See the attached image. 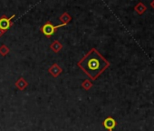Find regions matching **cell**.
I'll return each mask as SVG.
<instances>
[{
  "mask_svg": "<svg viewBox=\"0 0 154 131\" xmlns=\"http://www.w3.org/2000/svg\"><path fill=\"white\" fill-rule=\"evenodd\" d=\"M77 66L92 80H95L110 67V62L96 48H92Z\"/></svg>",
  "mask_w": 154,
  "mask_h": 131,
  "instance_id": "obj_1",
  "label": "cell"
},
{
  "mask_svg": "<svg viewBox=\"0 0 154 131\" xmlns=\"http://www.w3.org/2000/svg\"><path fill=\"white\" fill-rule=\"evenodd\" d=\"M64 26H66V25L65 24H61V25H58V26H54L50 21H47L45 25H43L41 27L40 30L47 38H50L56 32L57 29H59V28H61V27H63Z\"/></svg>",
  "mask_w": 154,
  "mask_h": 131,
  "instance_id": "obj_2",
  "label": "cell"
},
{
  "mask_svg": "<svg viewBox=\"0 0 154 131\" xmlns=\"http://www.w3.org/2000/svg\"><path fill=\"white\" fill-rule=\"evenodd\" d=\"M15 17H16V15H12L10 18H8L6 15H3L1 18H0V30H2L3 32L8 31L13 26L12 19Z\"/></svg>",
  "mask_w": 154,
  "mask_h": 131,
  "instance_id": "obj_3",
  "label": "cell"
},
{
  "mask_svg": "<svg viewBox=\"0 0 154 131\" xmlns=\"http://www.w3.org/2000/svg\"><path fill=\"white\" fill-rule=\"evenodd\" d=\"M103 125L104 128L107 129L108 131H113V129L117 126V121L113 117H108L103 121Z\"/></svg>",
  "mask_w": 154,
  "mask_h": 131,
  "instance_id": "obj_4",
  "label": "cell"
},
{
  "mask_svg": "<svg viewBox=\"0 0 154 131\" xmlns=\"http://www.w3.org/2000/svg\"><path fill=\"white\" fill-rule=\"evenodd\" d=\"M48 72L54 77V78H57L61 73H63V69L60 66L56 63L53 64L51 67L48 69Z\"/></svg>",
  "mask_w": 154,
  "mask_h": 131,
  "instance_id": "obj_5",
  "label": "cell"
},
{
  "mask_svg": "<svg viewBox=\"0 0 154 131\" xmlns=\"http://www.w3.org/2000/svg\"><path fill=\"white\" fill-rule=\"evenodd\" d=\"M15 86H16V88H17V89H19V90H24V89H26V88H27L28 82H27L24 78H18V80L16 82Z\"/></svg>",
  "mask_w": 154,
  "mask_h": 131,
  "instance_id": "obj_6",
  "label": "cell"
},
{
  "mask_svg": "<svg viewBox=\"0 0 154 131\" xmlns=\"http://www.w3.org/2000/svg\"><path fill=\"white\" fill-rule=\"evenodd\" d=\"M146 10H147L146 6H145L143 3H141V2H139V3L134 7V11H135L138 15H140V16L143 15V14L146 12Z\"/></svg>",
  "mask_w": 154,
  "mask_h": 131,
  "instance_id": "obj_7",
  "label": "cell"
},
{
  "mask_svg": "<svg viewBox=\"0 0 154 131\" xmlns=\"http://www.w3.org/2000/svg\"><path fill=\"white\" fill-rule=\"evenodd\" d=\"M50 48L54 52V53H58L59 51H61L63 49V44L61 42H59L58 40H54L51 46H50Z\"/></svg>",
  "mask_w": 154,
  "mask_h": 131,
  "instance_id": "obj_8",
  "label": "cell"
},
{
  "mask_svg": "<svg viewBox=\"0 0 154 131\" xmlns=\"http://www.w3.org/2000/svg\"><path fill=\"white\" fill-rule=\"evenodd\" d=\"M59 19H60V21L61 22H63V24H65V25H67L71 20H72V17L67 13V12H64L60 18H59Z\"/></svg>",
  "mask_w": 154,
  "mask_h": 131,
  "instance_id": "obj_9",
  "label": "cell"
},
{
  "mask_svg": "<svg viewBox=\"0 0 154 131\" xmlns=\"http://www.w3.org/2000/svg\"><path fill=\"white\" fill-rule=\"evenodd\" d=\"M9 52H10V49L7 45H2L1 46H0V55L1 56H6L7 55H8Z\"/></svg>",
  "mask_w": 154,
  "mask_h": 131,
  "instance_id": "obj_10",
  "label": "cell"
},
{
  "mask_svg": "<svg viewBox=\"0 0 154 131\" xmlns=\"http://www.w3.org/2000/svg\"><path fill=\"white\" fill-rule=\"evenodd\" d=\"M82 88H84V89L85 90H86V91H88V90H90L92 88H93V83L90 81V80H88V79H85L83 83H82Z\"/></svg>",
  "mask_w": 154,
  "mask_h": 131,
  "instance_id": "obj_11",
  "label": "cell"
},
{
  "mask_svg": "<svg viewBox=\"0 0 154 131\" xmlns=\"http://www.w3.org/2000/svg\"><path fill=\"white\" fill-rule=\"evenodd\" d=\"M149 5H150V7L154 9V0H153V1H151L150 3H149Z\"/></svg>",
  "mask_w": 154,
  "mask_h": 131,
  "instance_id": "obj_12",
  "label": "cell"
},
{
  "mask_svg": "<svg viewBox=\"0 0 154 131\" xmlns=\"http://www.w3.org/2000/svg\"><path fill=\"white\" fill-rule=\"evenodd\" d=\"M4 33H5V32H3L2 30H0V37H1L4 35Z\"/></svg>",
  "mask_w": 154,
  "mask_h": 131,
  "instance_id": "obj_13",
  "label": "cell"
}]
</instances>
